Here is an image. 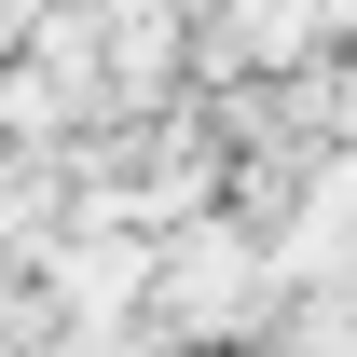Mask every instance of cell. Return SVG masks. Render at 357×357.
<instances>
[{
    "label": "cell",
    "instance_id": "6da1fadb",
    "mask_svg": "<svg viewBox=\"0 0 357 357\" xmlns=\"http://www.w3.org/2000/svg\"><path fill=\"white\" fill-rule=\"evenodd\" d=\"M275 303H289V275H275V234L248 206H220V220L151 248V330L165 344H261Z\"/></svg>",
    "mask_w": 357,
    "mask_h": 357
}]
</instances>
